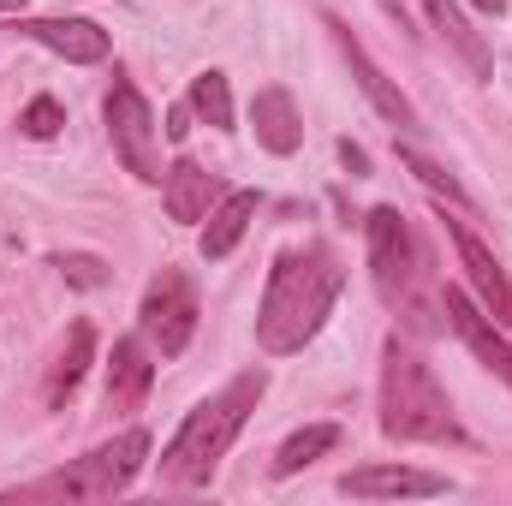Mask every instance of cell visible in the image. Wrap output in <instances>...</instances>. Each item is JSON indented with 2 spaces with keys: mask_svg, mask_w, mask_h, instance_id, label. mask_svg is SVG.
<instances>
[{
  "mask_svg": "<svg viewBox=\"0 0 512 506\" xmlns=\"http://www.w3.org/2000/svg\"><path fill=\"white\" fill-rule=\"evenodd\" d=\"M54 268L66 274V286H78V292H96V286H108V262L90 251H72V256H54Z\"/></svg>",
  "mask_w": 512,
  "mask_h": 506,
  "instance_id": "603a6c76",
  "label": "cell"
},
{
  "mask_svg": "<svg viewBox=\"0 0 512 506\" xmlns=\"http://www.w3.org/2000/svg\"><path fill=\"white\" fill-rule=\"evenodd\" d=\"M399 167H405V173H417V179H423L435 197H447L453 209H471V191H465V185H459V179H453L441 161H429L423 149H399Z\"/></svg>",
  "mask_w": 512,
  "mask_h": 506,
  "instance_id": "44dd1931",
  "label": "cell"
},
{
  "mask_svg": "<svg viewBox=\"0 0 512 506\" xmlns=\"http://www.w3.org/2000/svg\"><path fill=\"white\" fill-rule=\"evenodd\" d=\"M149 387H155L149 340H143V334L114 340V358H108V411H143Z\"/></svg>",
  "mask_w": 512,
  "mask_h": 506,
  "instance_id": "4fadbf2b",
  "label": "cell"
},
{
  "mask_svg": "<svg viewBox=\"0 0 512 506\" xmlns=\"http://www.w3.org/2000/svg\"><path fill=\"white\" fill-rule=\"evenodd\" d=\"M0 12H24V0H0Z\"/></svg>",
  "mask_w": 512,
  "mask_h": 506,
  "instance_id": "4316f807",
  "label": "cell"
},
{
  "mask_svg": "<svg viewBox=\"0 0 512 506\" xmlns=\"http://www.w3.org/2000/svg\"><path fill=\"white\" fill-rule=\"evenodd\" d=\"M215 197H221V179H215L209 167H197V161H173V167L161 173V203H167V215H173L179 227L203 221V215L215 209Z\"/></svg>",
  "mask_w": 512,
  "mask_h": 506,
  "instance_id": "5bb4252c",
  "label": "cell"
},
{
  "mask_svg": "<svg viewBox=\"0 0 512 506\" xmlns=\"http://www.w3.org/2000/svg\"><path fill=\"white\" fill-rule=\"evenodd\" d=\"M346 292V268L328 245H298V251H280L268 268V286H262V310H256V346L268 358H292L304 352L322 322L334 316Z\"/></svg>",
  "mask_w": 512,
  "mask_h": 506,
  "instance_id": "6da1fadb",
  "label": "cell"
},
{
  "mask_svg": "<svg viewBox=\"0 0 512 506\" xmlns=\"http://www.w3.org/2000/svg\"><path fill=\"white\" fill-rule=\"evenodd\" d=\"M90 364H96V328L90 322H72V334H66V346H60V358L48 370V387H42L48 411H66L72 405V393H78V381H84Z\"/></svg>",
  "mask_w": 512,
  "mask_h": 506,
  "instance_id": "ac0fdd59",
  "label": "cell"
},
{
  "mask_svg": "<svg viewBox=\"0 0 512 506\" xmlns=\"http://www.w3.org/2000/svg\"><path fill=\"white\" fill-rule=\"evenodd\" d=\"M441 310H447V328L471 346V358L483 364V370H495V376L512 387V340H507V328L471 298V292H459V286H447L441 292Z\"/></svg>",
  "mask_w": 512,
  "mask_h": 506,
  "instance_id": "ba28073f",
  "label": "cell"
},
{
  "mask_svg": "<svg viewBox=\"0 0 512 506\" xmlns=\"http://www.w3.org/2000/svg\"><path fill=\"white\" fill-rule=\"evenodd\" d=\"M364 239H370V274H376L382 304L399 310V322L411 334H435L441 328V292L429 280V251L417 245L411 221L393 203H382L364 215Z\"/></svg>",
  "mask_w": 512,
  "mask_h": 506,
  "instance_id": "3957f363",
  "label": "cell"
},
{
  "mask_svg": "<svg viewBox=\"0 0 512 506\" xmlns=\"http://www.w3.org/2000/svg\"><path fill=\"white\" fill-rule=\"evenodd\" d=\"M256 191H221V203L209 209V227H203V239H197V251L203 262H221V256H233V245L245 239V227L256 221Z\"/></svg>",
  "mask_w": 512,
  "mask_h": 506,
  "instance_id": "e0dca14e",
  "label": "cell"
},
{
  "mask_svg": "<svg viewBox=\"0 0 512 506\" xmlns=\"http://www.w3.org/2000/svg\"><path fill=\"white\" fill-rule=\"evenodd\" d=\"M185 102H191V114H197L203 126L239 131V126H233V84H227V72H215V66H209V72H197Z\"/></svg>",
  "mask_w": 512,
  "mask_h": 506,
  "instance_id": "ffe728a7",
  "label": "cell"
},
{
  "mask_svg": "<svg viewBox=\"0 0 512 506\" xmlns=\"http://www.w3.org/2000/svg\"><path fill=\"white\" fill-rule=\"evenodd\" d=\"M423 12H429V30L447 42V54H459V60H465V72H471V78H495V54H489L483 30H471V24H465L459 0H423Z\"/></svg>",
  "mask_w": 512,
  "mask_h": 506,
  "instance_id": "9a60e30c",
  "label": "cell"
},
{
  "mask_svg": "<svg viewBox=\"0 0 512 506\" xmlns=\"http://www.w3.org/2000/svg\"><path fill=\"white\" fill-rule=\"evenodd\" d=\"M137 334L161 352V358H179L197 334V286L179 274V268H161L149 286H143V304H137Z\"/></svg>",
  "mask_w": 512,
  "mask_h": 506,
  "instance_id": "52a82bcc",
  "label": "cell"
},
{
  "mask_svg": "<svg viewBox=\"0 0 512 506\" xmlns=\"http://www.w3.org/2000/svg\"><path fill=\"white\" fill-rule=\"evenodd\" d=\"M60 126H66V108L54 102V96H36L24 114H18V131L24 137H36V143H48V137H60Z\"/></svg>",
  "mask_w": 512,
  "mask_h": 506,
  "instance_id": "7402d4cb",
  "label": "cell"
},
{
  "mask_svg": "<svg viewBox=\"0 0 512 506\" xmlns=\"http://www.w3.org/2000/svg\"><path fill=\"white\" fill-rule=\"evenodd\" d=\"M340 161H346V173H352V179H364V173H370V155H364L352 137H340Z\"/></svg>",
  "mask_w": 512,
  "mask_h": 506,
  "instance_id": "cb8c5ba5",
  "label": "cell"
},
{
  "mask_svg": "<svg viewBox=\"0 0 512 506\" xmlns=\"http://www.w3.org/2000/svg\"><path fill=\"white\" fill-rule=\"evenodd\" d=\"M477 6H483V12H495V18L507 12V0H477Z\"/></svg>",
  "mask_w": 512,
  "mask_h": 506,
  "instance_id": "484cf974",
  "label": "cell"
},
{
  "mask_svg": "<svg viewBox=\"0 0 512 506\" xmlns=\"http://www.w3.org/2000/svg\"><path fill=\"white\" fill-rule=\"evenodd\" d=\"M334 447H340V423H310V429H298V435L280 441V453H274V477H298L304 465H316V459L334 453Z\"/></svg>",
  "mask_w": 512,
  "mask_h": 506,
  "instance_id": "d6986e66",
  "label": "cell"
},
{
  "mask_svg": "<svg viewBox=\"0 0 512 506\" xmlns=\"http://www.w3.org/2000/svg\"><path fill=\"white\" fill-rule=\"evenodd\" d=\"M262 393H268V370H245V376L227 381L221 393H209V399L179 423V435L167 441L161 477L179 483V489H203V483L221 471L227 447L245 435V423H251V411L262 405Z\"/></svg>",
  "mask_w": 512,
  "mask_h": 506,
  "instance_id": "7a4b0ae2",
  "label": "cell"
},
{
  "mask_svg": "<svg viewBox=\"0 0 512 506\" xmlns=\"http://www.w3.org/2000/svg\"><path fill=\"white\" fill-rule=\"evenodd\" d=\"M12 30L30 36V42H42L48 54L72 60V66H96V60L114 54V36L102 24H90V18H18Z\"/></svg>",
  "mask_w": 512,
  "mask_h": 506,
  "instance_id": "8fae6325",
  "label": "cell"
},
{
  "mask_svg": "<svg viewBox=\"0 0 512 506\" xmlns=\"http://www.w3.org/2000/svg\"><path fill=\"white\" fill-rule=\"evenodd\" d=\"M382 435L387 441H417V447H465L453 399L429 376V364L399 340L382 346Z\"/></svg>",
  "mask_w": 512,
  "mask_h": 506,
  "instance_id": "277c9868",
  "label": "cell"
},
{
  "mask_svg": "<svg viewBox=\"0 0 512 506\" xmlns=\"http://www.w3.org/2000/svg\"><path fill=\"white\" fill-rule=\"evenodd\" d=\"M340 495H352V501H429V495H447V477L417 471V465H364V471L340 477Z\"/></svg>",
  "mask_w": 512,
  "mask_h": 506,
  "instance_id": "7c38bea8",
  "label": "cell"
},
{
  "mask_svg": "<svg viewBox=\"0 0 512 506\" xmlns=\"http://www.w3.org/2000/svg\"><path fill=\"white\" fill-rule=\"evenodd\" d=\"M441 227H447V239H453V251H459V268H465V280H471V292H477V304L501 322L512 334V274L501 268V256L489 251L465 221H447L441 215Z\"/></svg>",
  "mask_w": 512,
  "mask_h": 506,
  "instance_id": "9c48e42d",
  "label": "cell"
},
{
  "mask_svg": "<svg viewBox=\"0 0 512 506\" xmlns=\"http://www.w3.org/2000/svg\"><path fill=\"white\" fill-rule=\"evenodd\" d=\"M191 120H197V114H191V102H179V108H173V114H167V137H173V143H179V137H185V131H191Z\"/></svg>",
  "mask_w": 512,
  "mask_h": 506,
  "instance_id": "d4e9b609",
  "label": "cell"
},
{
  "mask_svg": "<svg viewBox=\"0 0 512 506\" xmlns=\"http://www.w3.org/2000/svg\"><path fill=\"white\" fill-rule=\"evenodd\" d=\"M251 131L256 143L268 149V155H298V143H304V120H298V102L280 90V84H268V90H256L251 102Z\"/></svg>",
  "mask_w": 512,
  "mask_h": 506,
  "instance_id": "2e32d148",
  "label": "cell"
},
{
  "mask_svg": "<svg viewBox=\"0 0 512 506\" xmlns=\"http://www.w3.org/2000/svg\"><path fill=\"white\" fill-rule=\"evenodd\" d=\"M143 459H149V429H120L114 441H102V447H90L84 459H72L66 471L42 477L30 495H66V501H114V495H126L131 483H137Z\"/></svg>",
  "mask_w": 512,
  "mask_h": 506,
  "instance_id": "5b68a950",
  "label": "cell"
},
{
  "mask_svg": "<svg viewBox=\"0 0 512 506\" xmlns=\"http://www.w3.org/2000/svg\"><path fill=\"white\" fill-rule=\"evenodd\" d=\"M102 120H108V137H114V155L126 161L131 179H143V185H161V137H155V114H149V102H143V90L114 72V84H108V96H102Z\"/></svg>",
  "mask_w": 512,
  "mask_h": 506,
  "instance_id": "8992f818",
  "label": "cell"
},
{
  "mask_svg": "<svg viewBox=\"0 0 512 506\" xmlns=\"http://www.w3.org/2000/svg\"><path fill=\"white\" fill-rule=\"evenodd\" d=\"M328 30H334V42H340V54H346V66H352V78H358V90L370 96V108L382 114L387 126H399V131H417V108H411V96L387 78L382 66L370 60V48L352 36V24H340V18H328Z\"/></svg>",
  "mask_w": 512,
  "mask_h": 506,
  "instance_id": "30bf717a",
  "label": "cell"
}]
</instances>
